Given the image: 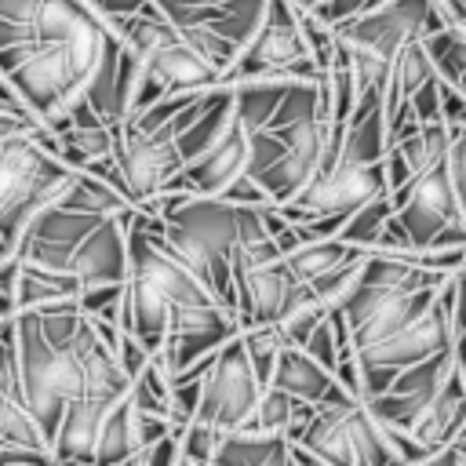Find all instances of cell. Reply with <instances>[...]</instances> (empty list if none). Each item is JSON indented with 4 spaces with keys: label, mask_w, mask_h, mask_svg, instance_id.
Masks as SVG:
<instances>
[{
    "label": "cell",
    "mask_w": 466,
    "mask_h": 466,
    "mask_svg": "<svg viewBox=\"0 0 466 466\" xmlns=\"http://www.w3.org/2000/svg\"><path fill=\"white\" fill-rule=\"evenodd\" d=\"M135 208V204H131ZM131 208L116 215H102L69 251L66 269L80 280V288L91 284H116L127 277V215Z\"/></svg>",
    "instance_id": "ba28073f"
},
{
    "label": "cell",
    "mask_w": 466,
    "mask_h": 466,
    "mask_svg": "<svg viewBox=\"0 0 466 466\" xmlns=\"http://www.w3.org/2000/svg\"><path fill=\"white\" fill-rule=\"evenodd\" d=\"M408 106L415 113L419 124H430V120H441V98H437V76H430L426 84H419L411 95H408Z\"/></svg>",
    "instance_id": "83f0119b"
},
{
    "label": "cell",
    "mask_w": 466,
    "mask_h": 466,
    "mask_svg": "<svg viewBox=\"0 0 466 466\" xmlns=\"http://www.w3.org/2000/svg\"><path fill=\"white\" fill-rule=\"evenodd\" d=\"M357 251H364V248H353V244H346L339 237H320V240H302L295 251H288L280 258H284V266H288V273L295 280H313V277L328 273L331 266L346 262Z\"/></svg>",
    "instance_id": "d6986e66"
},
{
    "label": "cell",
    "mask_w": 466,
    "mask_h": 466,
    "mask_svg": "<svg viewBox=\"0 0 466 466\" xmlns=\"http://www.w3.org/2000/svg\"><path fill=\"white\" fill-rule=\"evenodd\" d=\"M142 76L153 80L167 95V91H204L222 80V69L211 66L189 40L175 33L171 40L142 55Z\"/></svg>",
    "instance_id": "30bf717a"
},
{
    "label": "cell",
    "mask_w": 466,
    "mask_h": 466,
    "mask_svg": "<svg viewBox=\"0 0 466 466\" xmlns=\"http://www.w3.org/2000/svg\"><path fill=\"white\" fill-rule=\"evenodd\" d=\"M448 171H451V186H455V200H459V215H462V222H466V138H462L459 131H451Z\"/></svg>",
    "instance_id": "4316f807"
},
{
    "label": "cell",
    "mask_w": 466,
    "mask_h": 466,
    "mask_svg": "<svg viewBox=\"0 0 466 466\" xmlns=\"http://www.w3.org/2000/svg\"><path fill=\"white\" fill-rule=\"evenodd\" d=\"M302 350L313 357V360H320L328 371L335 368V357H339V339H335V328H331V320H328V313L309 328V335L302 339Z\"/></svg>",
    "instance_id": "484cf974"
},
{
    "label": "cell",
    "mask_w": 466,
    "mask_h": 466,
    "mask_svg": "<svg viewBox=\"0 0 466 466\" xmlns=\"http://www.w3.org/2000/svg\"><path fill=\"white\" fill-rule=\"evenodd\" d=\"M237 113V109H233ZM244 160H248V131L240 127V120L233 116V124L226 127V135L208 146L200 157L186 160L167 186H182L189 193H204V197H218L240 171H244ZM164 186V189H167Z\"/></svg>",
    "instance_id": "9c48e42d"
},
{
    "label": "cell",
    "mask_w": 466,
    "mask_h": 466,
    "mask_svg": "<svg viewBox=\"0 0 466 466\" xmlns=\"http://www.w3.org/2000/svg\"><path fill=\"white\" fill-rule=\"evenodd\" d=\"M113 160L120 167V178H124L131 204L157 197L171 182V175L182 167L171 124L142 131L127 120H116L113 124Z\"/></svg>",
    "instance_id": "5b68a950"
},
{
    "label": "cell",
    "mask_w": 466,
    "mask_h": 466,
    "mask_svg": "<svg viewBox=\"0 0 466 466\" xmlns=\"http://www.w3.org/2000/svg\"><path fill=\"white\" fill-rule=\"evenodd\" d=\"M390 215H393V200H390V193H379V197L357 204V208L346 215V222H342V229H339V240H346V244L368 251V248H375V240H379V233H382V222H386Z\"/></svg>",
    "instance_id": "ffe728a7"
},
{
    "label": "cell",
    "mask_w": 466,
    "mask_h": 466,
    "mask_svg": "<svg viewBox=\"0 0 466 466\" xmlns=\"http://www.w3.org/2000/svg\"><path fill=\"white\" fill-rule=\"evenodd\" d=\"M462 426H466V382H462V368L455 364L430 397V404L419 411V419L408 426V433L433 455V448L451 441Z\"/></svg>",
    "instance_id": "7c38bea8"
},
{
    "label": "cell",
    "mask_w": 466,
    "mask_h": 466,
    "mask_svg": "<svg viewBox=\"0 0 466 466\" xmlns=\"http://www.w3.org/2000/svg\"><path fill=\"white\" fill-rule=\"evenodd\" d=\"M466 331V266L451 273V335Z\"/></svg>",
    "instance_id": "4dcf8cb0"
},
{
    "label": "cell",
    "mask_w": 466,
    "mask_h": 466,
    "mask_svg": "<svg viewBox=\"0 0 466 466\" xmlns=\"http://www.w3.org/2000/svg\"><path fill=\"white\" fill-rule=\"evenodd\" d=\"M0 390L22 400L18 350H15V328H11V317H7V320H0Z\"/></svg>",
    "instance_id": "d4e9b609"
},
{
    "label": "cell",
    "mask_w": 466,
    "mask_h": 466,
    "mask_svg": "<svg viewBox=\"0 0 466 466\" xmlns=\"http://www.w3.org/2000/svg\"><path fill=\"white\" fill-rule=\"evenodd\" d=\"M218 197H222V200H229V204H273V200L262 193V186H258L248 171H240V175H237V178H233Z\"/></svg>",
    "instance_id": "f546056e"
},
{
    "label": "cell",
    "mask_w": 466,
    "mask_h": 466,
    "mask_svg": "<svg viewBox=\"0 0 466 466\" xmlns=\"http://www.w3.org/2000/svg\"><path fill=\"white\" fill-rule=\"evenodd\" d=\"M0 441H25V444L51 448L47 437L40 433V426L33 422V415L25 411V404L4 390H0Z\"/></svg>",
    "instance_id": "7402d4cb"
},
{
    "label": "cell",
    "mask_w": 466,
    "mask_h": 466,
    "mask_svg": "<svg viewBox=\"0 0 466 466\" xmlns=\"http://www.w3.org/2000/svg\"><path fill=\"white\" fill-rule=\"evenodd\" d=\"M0 251H4V248H0Z\"/></svg>",
    "instance_id": "e575fe53"
},
{
    "label": "cell",
    "mask_w": 466,
    "mask_h": 466,
    "mask_svg": "<svg viewBox=\"0 0 466 466\" xmlns=\"http://www.w3.org/2000/svg\"><path fill=\"white\" fill-rule=\"evenodd\" d=\"M164 240L167 248L211 288V295L237 313L229 251L237 244V204L222 197L193 193L175 211L164 215Z\"/></svg>",
    "instance_id": "3957f363"
},
{
    "label": "cell",
    "mask_w": 466,
    "mask_h": 466,
    "mask_svg": "<svg viewBox=\"0 0 466 466\" xmlns=\"http://www.w3.org/2000/svg\"><path fill=\"white\" fill-rule=\"evenodd\" d=\"M76 167H69L55 153V131L40 124H25L0 135V248L11 251L29 218L55 204L73 182Z\"/></svg>",
    "instance_id": "6da1fadb"
},
{
    "label": "cell",
    "mask_w": 466,
    "mask_h": 466,
    "mask_svg": "<svg viewBox=\"0 0 466 466\" xmlns=\"http://www.w3.org/2000/svg\"><path fill=\"white\" fill-rule=\"evenodd\" d=\"M109 404L113 400L91 397V393L73 397L62 408V419L51 433V459L55 462H95V441H98V426H102Z\"/></svg>",
    "instance_id": "8fae6325"
},
{
    "label": "cell",
    "mask_w": 466,
    "mask_h": 466,
    "mask_svg": "<svg viewBox=\"0 0 466 466\" xmlns=\"http://www.w3.org/2000/svg\"><path fill=\"white\" fill-rule=\"evenodd\" d=\"M218 433L211 422L204 419H189L182 426V437H178V462H211V451L218 444Z\"/></svg>",
    "instance_id": "cb8c5ba5"
},
{
    "label": "cell",
    "mask_w": 466,
    "mask_h": 466,
    "mask_svg": "<svg viewBox=\"0 0 466 466\" xmlns=\"http://www.w3.org/2000/svg\"><path fill=\"white\" fill-rule=\"evenodd\" d=\"M211 462L222 466H284L288 462V437L277 430L233 426L218 433Z\"/></svg>",
    "instance_id": "4fadbf2b"
},
{
    "label": "cell",
    "mask_w": 466,
    "mask_h": 466,
    "mask_svg": "<svg viewBox=\"0 0 466 466\" xmlns=\"http://www.w3.org/2000/svg\"><path fill=\"white\" fill-rule=\"evenodd\" d=\"M299 4H306V7H309V4H317V0H299Z\"/></svg>",
    "instance_id": "836d02e7"
},
{
    "label": "cell",
    "mask_w": 466,
    "mask_h": 466,
    "mask_svg": "<svg viewBox=\"0 0 466 466\" xmlns=\"http://www.w3.org/2000/svg\"><path fill=\"white\" fill-rule=\"evenodd\" d=\"M284 157V135L273 131V127H255L248 131V160H244V171L251 178H258L266 167H273L277 160Z\"/></svg>",
    "instance_id": "603a6c76"
},
{
    "label": "cell",
    "mask_w": 466,
    "mask_h": 466,
    "mask_svg": "<svg viewBox=\"0 0 466 466\" xmlns=\"http://www.w3.org/2000/svg\"><path fill=\"white\" fill-rule=\"evenodd\" d=\"M386 193V175H382V160L375 164H350V160H335L328 171H317L295 197H288L284 204H277L291 222L309 218V215H328V211H353L357 204L371 200Z\"/></svg>",
    "instance_id": "8992f818"
},
{
    "label": "cell",
    "mask_w": 466,
    "mask_h": 466,
    "mask_svg": "<svg viewBox=\"0 0 466 466\" xmlns=\"http://www.w3.org/2000/svg\"><path fill=\"white\" fill-rule=\"evenodd\" d=\"M149 0H95V7L106 15V18H113V15H135V11H142Z\"/></svg>",
    "instance_id": "1f68e13d"
},
{
    "label": "cell",
    "mask_w": 466,
    "mask_h": 466,
    "mask_svg": "<svg viewBox=\"0 0 466 466\" xmlns=\"http://www.w3.org/2000/svg\"><path fill=\"white\" fill-rule=\"evenodd\" d=\"M335 375L320 364V360H313L302 346H280L277 350V360H273V375H269V382L273 386H280V390H288L291 397H299V400H309V404H317V397L328 390V382H331Z\"/></svg>",
    "instance_id": "5bb4252c"
},
{
    "label": "cell",
    "mask_w": 466,
    "mask_h": 466,
    "mask_svg": "<svg viewBox=\"0 0 466 466\" xmlns=\"http://www.w3.org/2000/svg\"><path fill=\"white\" fill-rule=\"evenodd\" d=\"M382 153H386V113L382 106H371L346 124L339 157L350 164H375L382 160Z\"/></svg>",
    "instance_id": "ac0fdd59"
},
{
    "label": "cell",
    "mask_w": 466,
    "mask_h": 466,
    "mask_svg": "<svg viewBox=\"0 0 466 466\" xmlns=\"http://www.w3.org/2000/svg\"><path fill=\"white\" fill-rule=\"evenodd\" d=\"M76 291H80V280L69 269H47V266H33V262L18 266V280H15L18 309H33V306H44V302L73 299Z\"/></svg>",
    "instance_id": "9a60e30c"
},
{
    "label": "cell",
    "mask_w": 466,
    "mask_h": 466,
    "mask_svg": "<svg viewBox=\"0 0 466 466\" xmlns=\"http://www.w3.org/2000/svg\"><path fill=\"white\" fill-rule=\"evenodd\" d=\"M0 255H4V251H0Z\"/></svg>",
    "instance_id": "d590c367"
},
{
    "label": "cell",
    "mask_w": 466,
    "mask_h": 466,
    "mask_svg": "<svg viewBox=\"0 0 466 466\" xmlns=\"http://www.w3.org/2000/svg\"><path fill=\"white\" fill-rule=\"evenodd\" d=\"M55 153L80 171L84 164L113 153V124H66L55 131Z\"/></svg>",
    "instance_id": "e0dca14e"
},
{
    "label": "cell",
    "mask_w": 466,
    "mask_h": 466,
    "mask_svg": "<svg viewBox=\"0 0 466 466\" xmlns=\"http://www.w3.org/2000/svg\"><path fill=\"white\" fill-rule=\"evenodd\" d=\"M360 258H364V251L350 255L346 262L331 266L328 273H320V277H313V280H306V284L313 288V295H317L324 306H339V302L353 291V284H357V277H360Z\"/></svg>",
    "instance_id": "44dd1931"
},
{
    "label": "cell",
    "mask_w": 466,
    "mask_h": 466,
    "mask_svg": "<svg viewBox=\"0 0 466 466\" xmlns=\"http://www.w3.org/2000/svg\"><path fill=\"white\" fill-rule=\"evenodd\" d=\"M437 98H441V120L448 127H462L466 124V98H462V91L437 76Z\"/></svg>",
    "instance_id": "f1b7e54d"
},
{
    "label": "cell",
    "mask_w": 466,
    "mask_h": 466,
    "mask_svg": "<svg viewBox=\"0 0 466 466\" xmlns=\"http://www.w3.org/2000/svg\"><path fill=\"white\" fill-rule=\"evenodd\" d=\"M455 29H459V33H462V36H466V25H455Z\"/></svg>",
    "instance_id": "d6a6232c"
},
{
    "label": "cell",
    "mask_w": 466,
    "mask_h": 466,
    "mask_svg": "<svg viewBox=\"0 0 466 466\" xmlns=\"http://www.w3.org/2000/svg\"><path fill=\"white\" fill-rule=\"evenodd\" d=\"M11 328H15V350H18L22 404L51 444L62 408L84 393V364H80L76 331L69 342H47L29 309H18L11 317Z\"/></svg>",
    "instance_id": "7a4b0ae2"
},
{
    "label": "cell",
    "mask_w": 466,
    "mask_h": 466,
    "mask_svg": "<svg viewBox=\"0 0 466 466\" xmlns=\"http://www.w3.org/2000/svg\"><path fill=\"white\" fill-rule=\"evenodd\" d=\"M397 218L404 222L411 248L430 244V237H433L444 222L459 218V200H455L448 157L426 164V167L411 178V186L404 189V200H400V208H397Z\"/></svg>",
    "instance_id": "52a82bcc"
},
{
    "label": "cell",
    "mask_w": 466,
    "mask_h": 466,
    "mask_svg": "<svg viewBox=\"0 0 466 466\" xmlns=\"http://www.w3.org/2000/svg\"><path fill=\"white\" fill-rule=\"evenodd\" d=\"M258 393H262V382H258V375L244 353L240 331H237L233 339H226L215 350V360L200 379V404H197L193 419H204L215 430L244 426Z\"/></svg>",
    "instance_id": "277c9868"
},
{
    "label": "cell",
    "mask_w": 466,
    "mask_h": 466,
    "mask_svg": "<svg viewBox=\"0 0 466 466\" xmlns=\"http://www.w3.org/2000/svg\"><path fill=\"white\" fill-rule=\"evenodd\" d=\"M138 448V437H135V408L127 400V390L124 397H116L98 426V441H95V462H131Z\"/></svg>",
    "instance_id": "2e32d148"
}]
</instances>
